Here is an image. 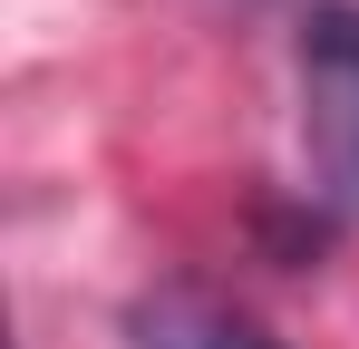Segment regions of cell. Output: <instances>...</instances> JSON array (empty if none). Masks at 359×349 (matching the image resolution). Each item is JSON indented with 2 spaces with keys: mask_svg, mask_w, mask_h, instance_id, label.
<instances>
[{
  "mask_svg": "<svg viewBox=\"0 0 359 349\" xmlns=\"http://www.w3.org/2000/svg\"><path fill=\"white\" fill-rule=\"evenodd\" d=\"M292 88H301V194L350 224L359 214V0H311L292 39Z\"/></svg>",
  "mask_w": 359,
  "mask_h": 349,
  "instance_id": "obj_1",
  "label": "cell"
},
{
  "mask_svg": "<svg viewBox=\"0 0 359 349\" xmlns=\"http://www.w3.org/2000/svg\"><path fill=\"white\" fill-rule=\"evenodd\" d=\"M126 340L136 349H282L272 330H252L243 310L204 301V291H146L126 310Z\"/></svg>",
  "mask_w": 359,
  "mask_h": 349,
  "instance_id": "obj_2",
  "label": "cell"
}]
</instances>
